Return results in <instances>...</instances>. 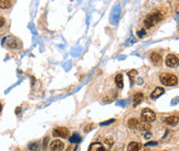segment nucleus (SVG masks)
<instances>
[{
	"label": "nucleus",
	"mask_w": 179,
	"mask_h": 151,
	"mask_svg": "<svg viewBox=\"0 0 179 151\" xmlns=\"http://www.w3.org/2000/svg\"><path fill=\"white\" fill-rule=\"evenodd\" d=\"M164 18V13L158 12V10H155V12H152L151 13L147 15L144 19V26H145L146 29H149V28L153 27L155 25H157L158 23L163 20Z\"/></svg>",
	"instance_id": "1"
},
{
	"label": "nucleus",
	"mask_w": 179,
	"mask_h": 151,
	"mask_svg": "<svg viewBox=\"0 0 179 151\" xmlns=\"http://www.w3.org/2000/svg\"><path fill=\"white\" fill-rule=\"evenodd\" d=\"M165 63H166V65L170 67V68H175V67L179 66V59L174 55H168Z\"/></svg>",
	"instance_id": "5"
},
{
	"label": "nucleus",
	"mask_w": 179,
	"mask_h": 151,
	"mask_svg": "<svg viewBox=\"0 0 179 151\" xmlns=\"http://www.w3.org/2000/svg\"><path fill=\"white\" fill-rule=\"evenodd\" d=\"M50 151H62L64 148V143L60 140H55V141L52 142L50 144Z\"/></svg>",
	"instance_id": "6"
},
{
	"label": "nucleus",
	"mask_w": 179,
	"mask_h": 151,
	"mask_svg": "<svg viewBox=\"0 0 179 151\" xmlns=\"http://www.w3.org/2000/svg\"><path fill=\"white\" fill-rule=\"evenodd\" d=\"M53 135L54 137H61V138H68L70 135L69 130L67 128L64 127H59L56 128L55 130L53 131Z\"/></svg>",
	"instance_id": "4"
},
{
	"label": "nucleus",
	"mask_w": 179,
	"mask_h": 151,
	"mask_svg": "<svg viewBox=\"0 0 179 151\" xmlns=\"http://www.w3.org/2000/svg\"><path fill=\"white\" fill-rule=\"evenodd\" d=\"M147 145H149V146H152V145H157V142H149V143L146 144V146H147Z\"/></svg>",
	"instance_id": "25"
},
{
	"label": "nucleus",
	"mask_w": 179,
	"mask_h": 151,
	"mask_svg": "<svg viewBox=\"0 0 179 151\" xmlns=\"http://www.w3.org/2000/svg\"><path fill=\"white\" fill-rule=\"evenodd\" d=\"M150 137H151V135H150V134H146V135H145V138H146V139L150 138Z\"/></svg>",
	"instance_id": "27"
},
{
	"label": "nucleus",
	"mask_w": 179,
	"mask_h": 151,
	"mask_svg": "<svg viewBox=\"0 0 179 151\" xmlns=\"http://www.w3.org/2000/svg\"><path fill=\"white\" fill-rule=\"evenodd\" d=\"M137 34H138L139 37H142V36H143V35H145V30H144V29L140 30V31H138Z\"/></svg>",
	"instance_id": "23"
},
{
	"label": "nucleus",
	"mask_w": 179,
	"mask_h": 151,
	"mask_svg": "<svg viewBox=\"0 0 179 151\" xmlns=\"http://www.w3.org/2000/svg\"><path fill=\"white\" fill-rule=\"evenodd\" d=\"M150 60H151V62L157 66L161 65L162 62H163V58H162V56L160 54H158V52H152V54L150 55Z\"/></svg>",
	"instance_id": "7"
},
{
	"label": "nucleus",
	"mask_w": 179,
	"mask_h": 151,
	"mask_svg": "<svg viewBox=\"0 0 179 151\" xmlns=\"http://www.w3.org/2000/svg\"><path fill=\"white\" fill-rule=\"evenodd\" d=\"M89 151H107V150L101 143H93L91 144Z\"/></svg>",
	"instance_id": "10"
},
{
	"label": "nucleus",
	"mask_w": 179,
	"mask_h": 151,
	"mask_svg": "<svg viewBox=\"0 0 179 151\" xmlns=\"http://www.w3.org/2000/svg\"><path fill=\"white\" fill-rule=\"evenodd\" d=\"M28 148H29L31 151H38L39 148H40V145H39L38 142H36V143H31L29 144Z\"/></svg>",
	"instance_id": "17"
},
{
	"label": "nucleus",
	"mask_w": 179,
	"mask_h": 151,
	"mask_svg": "<svg viewBox=\"0 0 179 151\" xmlns=\"http://www.w3.org/2000/svg\"><path fill=\"white\" fill-rule=\"evenodd\" d=\"M80 137H79L77 134H75V135H73V137H71L70 138V142L71 143H78V142H80Z\"/></svg>",
	"instance_id": "19"
},
{
	"label": "nucleus",
	"mask_w": 179,
	"mask_h": 151,
	"mask_svg": "<svg viewBox=\"0 0 179 151\" xmlns=\"http://www.w3.org/2000/svg\"><path fill=\"white\" fill-rule=\"evenodd\" d=\"M123 74H117L115 76V84L118 88H124V80H123Z\"/></svg>",
	"instance_id": "13"
},
{
	"label": "nucleus",
	"mask_w": 179,
	"mask_h": 151,
	"mask_svg": "<svg viewBox=\"0 0 179 151\" xmlns=\"http://www.w3.org/2000/svg\"><path fill=\"white\" fill-rule=\"evenodd\" d=\"M141 149V143L139 142H131L128 145V151H140Z\"/></svg>",
	"instance_id": "11"
},
{
	"label": "nucleus",
	"mask_w": 179,
	"mask_h": 151,
	"mask_svg": "<svg viewBox=\"0 0 179 151\" xmlns=\"http://www.w3.org/2000/svg\"><path fill=\"white\" fill-rule=\"evenodd\" d=\"M112 122H114V119H110L108 121H103V122H101L100 125H108L110 124H112Z\"/></svg>",
	"instance_id": "21"
},
{
	"label": "nucleus",
	"mask_w": 179,
	"mask_h": 151,
	"mask_svg": "<svg viewBox=\"0 0 179 151\" xmlns=\"http://www.w3.org/2000/svg\"><path fill=\"white\" fill-rule=\"evenodd\" d=\"M128 75H129V77H130V80H131V83H133L134 82V76L135 75H137V71L136 70H131V71L128 73Z\"/></svg>",
	"instance_id": "18"
},
{
	"label": "nucleus",
	"mask_w": 179,
	"mask_h": 151,
	"mask_svg": "<svg viewBox=\"0 0 179 151\" xmlns=\"http://www.w3.org/2000/svg\"><path fill=\"white\" fill-rule=\"evenodd\" d=\"M143 99V94L142 93H135L133 95V101H134V106L138 105Z\"/></svg>",
	"instance_id": "14"
},
{
	"label": "nucleus",
	"mask_w": 179,
	"mask_h": 151,
	"mask_svg": "<svg viewBox=\"0 0 179 151\" xmlns=\"http://www.w3.org/2000/svg\"><path fill=\"white\" fill-rule=\"evenodd\" d=\"M11 1H7V0H0V7L1 8H8L11 6Z\"/></svg>",
	"instance_id": "16"
},
{
	"label": "nucleus",
	"mask_w": 179,
	"mask_h": 151,
	"mask_svg": "<svg viewBox=\"0 0 179 151\" xmlns=\"http://www.w3.org/2000/svg\"><path fill=\"white\" fill-rule=\"evenodd\" d=\"M138 122H139V120L137 118H131V119H129V121H128V127H129L130 128H132V130L137 128Z\"/></svg>",
	"instance_id": "15"
},
{
	"label": "nucleus",
	"mask_w": 179,
	"mask_h": 151,
	"mask_svg": "<svg viewBox=\"0 0 179 151\" xmlns=\"http://www.w3.org/2000/svg\"><path fill=\"white\" fill-rule=\"evenodd\" d=\"M150 124H148V122L144 121V120H139L138 122V127L137 128L140 131H149L150 130Z\"/></svg>",
	"instance_id": "12"
},
{
	"label": "nucleus",
	"mask_w": 179,
	"mask_h": 151,
	"mask_svg": "<svg viewBox=\"0 0 179 151\" xmlns=\"http://www.w3.org/2000/svg\"><path fill=\"white\" fill-rule=\"evenodd\" d=\"M164 93H165V89H164V88H161V86H158V88H155V91L152 92L151 93V95H150V98L151 99H158V97H161L162 95H164Z\"/></svg>",
	"instance_id": "9"
},
{
	"label": "nucleus",
	"mask_w": 179,
	"mask_h": 151,
	"mask_svg": "<svg viewBox=\"0 0 179 151\" xmlns=\"http://www.w3.org/2000/svg\"><path fill=\"white\" fill-rule=\"evenodd\" d=\"M175 9H176V13H179V3L176 4V6H175Z\"/></svg>",
	"instance_id": "26"
},
{
	"label": "nucleus",
	"mask_w": 179,
	"mask_h": 151,
	"mask_svg": "<svg viewBox=\"0 0 179 151\" xmlns=\"http://www.w3.org/2000/svg\"><path fill=\"white\" fill-rule=\"evenodd\" d=\"M164 122L169 125H176L179 122V117L178 116H175V115H172V116H168L166 117V118L164 119Z\"/></svg>",
	"instance_id": "8"
},
{
	"label": "nucleus",
	"mask_w": 179,
	"mask_h": 151,
	"mask_svg": "<svg viewBox=\"0 0 179 151\" xmlns=\"http://www.w3.org/2000/svg\"><path fill=\"white\" fill-rule=\"evenodd\" d=\"M160 81L162 84H164L166 86H173L178 83V78L174 74L164 73L160 76Z\"/></svg>",
	"instance_id": "2"
},
{
	"label": "nucleus",
	"mask_w": 179,
	"mask_h": 151,
	"mask_svg": "<svg viewBox=\"0 0 179 151\" xmlns=\"http://www.w3.org/2000/svg\"><path fill=\"white\" fill-rule=\"evenodd\" d=\"M8 46L11 47V49H15V47H17V42L15 41V39H10L9 41L7 42Z\"/></svg>",
	"instance_id": "20"
},
{
	"label": "nucleus",
	"mask_w": 179,
	"mask_h": 151,
	"mask_svg": "<svg viewBox=\"0 0 179 151\" xmlns=\"http://www.w3.org/2000/svg\"><path fill=\"white\" fill-rule=\"evenodd\" d=\"M1 109H2V106H1V103H0V112H1Z\"/></svg>",
	"instance_id": "28"
},
{
	"label": "nucleus",
	"mask_w": 179,
	"mask_h": 151,
	"mask_svg": "<svg viewBox=\"0 0 179 151\" xmlns=\"http://www.w3.org/2000/svg\"><path fill=\"white\" fill-rule=\"evenodd\" d=\"M47 140H49V138H45L44 139V143H43V148L45 149L47 148Z\"/></svg>",
	"instance_id": "24"
},
{
	"label": "nucleus",
	"mask_w": 179,
	"mask_h": 151,
	"mask_svg": "<svg viewBox=\"0 0 179 151\" xmlns=\"http://www.w3.org/2000/svg\"><path fill=\"white\" fill-rule=\"evenodd\" d=\"M141 117H142V120H144V121H146V122H148V124H150V122L155 121V118H157V115H155V113L153 112L151 109L145 108V109H143V110H142Z\"/></svg>",
	"instance_id": "3"
},
{
	"label": "nucleus",
	"mask_w": 179,
	"mask_h": 151,
	"mask_svg": "<svg viewBox=\"0 0 179 151\" xmlns=\"http://www.w3.org/2000/svg\"><path fill=\"white\" fill-rule=\"evenodd\" d=\"M5 25V20L3 16H0V27H3Z\"/></svg>",
	"instance_id": "22"
}]
</instances>
